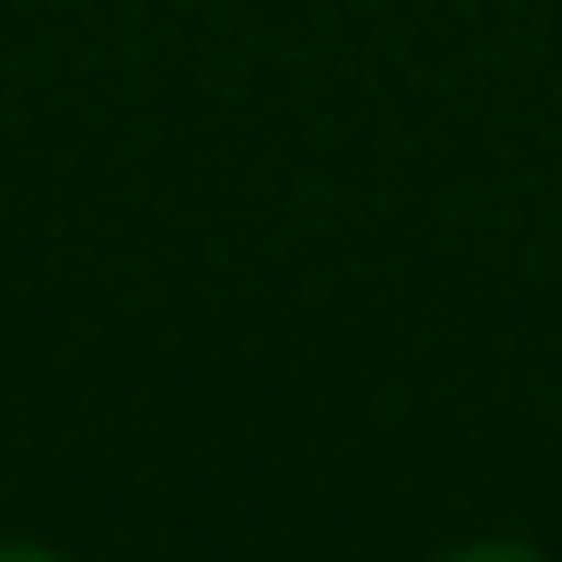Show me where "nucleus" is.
Instances as JSON below:
<instances>
[]
</instances>
